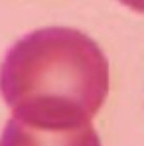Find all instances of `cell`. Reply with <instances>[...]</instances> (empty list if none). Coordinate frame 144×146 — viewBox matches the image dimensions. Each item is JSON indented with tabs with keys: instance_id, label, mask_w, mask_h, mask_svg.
<instances>
[{
	"instance_id": "3",
	"label": "cell",
	"mask_w": 144,
	"mask_h": 146,
	"mask_svg": "<svg viewBox=\"0 0 144 146\" xmlns=\"http://www.w3.org/2000/svg\"><path fill=\"white\" fill-rule=\"evenodd\" d=\"M120 4H124V6H128L130 10H134V12H140L144 14V0H119Z\"/></svg>"
},
{
	"instance_id": "1",
	"label": "cell",
	"mask_w": 144,
	"mask_h": 146,
	"mask_svg": "<svg viewBox=\"0 0 144 146\" xmlns=\"http://www.w3.org/2000/svg\"><path fill=\"white\" fill-rule=\"evenodd\" d=\"M12 117L40 130L91 124L109 95V61L89 36L65 26L26 34L0 63Z\"/></svg>"
},
{
	"instance_id": "2",
	"label": "cell",
	"mask_w": 144,
	"mask_h": 146,
	"mask_svg": "<svg viewBox=\"0 0 144 146\" xmlns=\"http://www.w3.org/2000/svg\"><path fill=\"white\" fill-rule=\"evenodd\" d=\"M0 146H103L93 124L73 130H40L10 117L6 122Z\"/></svg>"
}]
</instances>
